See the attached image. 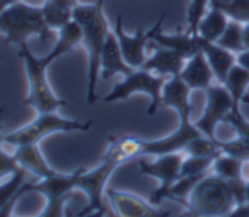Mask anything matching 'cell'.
<instances>
[{
    "mask_svg": "<svg viewBox=\"0 0 249 217\" xmlns=\"http://www.w3.org/2000/svg\"><path fill=\"white\" fill-rule=\"evenodd\" d=\"M248 162L249 161H242V159H237V158H234V156L220 152V154L215 158L213 164H212V169H213L215 175H218L224 179L241 178V176H244V168Z\"/></svg>",
    "mask_w": 249,
    "mask_h": 217,
    "instance_id": "26",
    "label": "cell"
},
{
    "mask_svg": "<svg viewBox=\"0 0 249 217\" xmlns=\"http://www.w3.org/2000/svg\"><path fill=\"white\" fill-rule=\"evenodd\" d=\"M19 57L22 59L26 69V77L29 82V94L26 99H22V104L35 108L36 113H50V111H58L60 108L67 106L65 99H60L52 89L48 82V76L46 70L53 63V60L48 55L39 59V57L33 55V52L28 48L26 43L19 45Z\"/></svg>",
    "mask_w": 249,
    "mask_h": 217,
    "instance_id": "2",
    "label": "cell"
},
{
    "mask_svg": "<svg viewBox=\"0 0 249 217\" xmlns=\"http://www.w3.org/2000/svg\"><path fill=\"white\" fill-rule=\"evenodd\" d=\"M205 93H207V106L203 110V115L195 121V125L207 137L217 138L215 132H217L218 123L225 121V117L234 110V101L227 87L220 82L217 86H210Z\"/></svg>",
    "mask_w": 249,
    "mask_h": 217,
    "instance_id": "10",
    "label": "cell"
},
{
    "mask_svg": "<svg viewBox=\"0 0 249 217\" xmlns=\"http://www.w3.org/2000/svg\"><path fill=\"white\" fill-rule=\"evenodd\" d=\"M235 202L229 188L227 179L218 175H205L191 192L186 202L188 216L218 217L229 216Z\"/></svg>",
    "mask_w": 249,
    "mask_h": 217,
    "instance_id": "4",
    "label": "cell"
},
{
    "mask_svg": "<svg viewBox=\"0 0 249 217\" xmlns=\"http://www.w3.org/2000/svg\"><path fill=\"white\" fill-rule=\"evenodd\" d=\"M227 183H229V188H231L232 197H234L235 205H237V203L248 202V198H246V192H248V179H246L244 176H241V178L227 179Z\"/></svg>",
    "mask_w": 249,
    "mask_h": 217,
    "instance_id": "35",
    "label": "cell"
},
{
    "mask_svg": "<svg viewBox=\"0 0 249 217\" xmlns=\"http://www.w3.org/2000/svg\"><path fill=\"white\" fill-rule=\"evenodd\" d=\"M218 149H220L224 154L234 156L237 159H242V161H249V147L246 145L244 140L241 138H234V140H218L217 138Z\"/></svg>",
    "mask_w": 249,
    "mask_h": 217,
    "instance_id": "33",
    "label": "cell"
},
{
    "mask_svg": "<svg viewBox=\"0 0 249 217\" xmlns=\"http://www.w3.org/2000/svg\"><path fill=\"white\" fill-rule=\"evenodd\" d=\"M242 31H244V24L239 21H229L227 28H225L224 35L218 38V43L224 48L231 50L234 53H241L244 50V41H242Z\"/></svg>",
    "mask_w": 249,
    "mask_h": 217,
    "instance_id": "29",
    "label": "cell"
},
{
    "mask_svg": "<svg viewBox=\"0 0 249 217\" xmlns=\"http://www.w3.org/2000/svg\"><path fill=\"white\" fill-rule=\"evenodd\" d=\"M79 4V0H45V4L41 7L50 28L58 31L62 26L72 21L73 9Z\"/></svg>",
    "mask_w": 249,
    "mask_h": 217,
    "instance_id": "22",
    "label": "cell"
},
{
    "mask_svg": "<svg viewBox=\"0 0 249 217\" xmlns=\"http://www.w3.org/2000/svg\"><path fill=\"white\" fill-rule=\"evenodd\" d=\"M224 86L227 87V91L231 93L232 101H234V110H241L242 101H249L246 98V91L249 87V70H246L242 65L235 63L229 72L227 79H225Z\"/></svg>",
    "mask_w": 249,
    "mask_h": 217,
    "instance_id": "25",
    "label": "cell"
},
{
    "mask_svg": "<svg viewBox=\"0 0 249 217\" xmlns=\"http://www.w3.org/2000/svg\"><path fill=\"white\" fill-rule=\"evenodd\" d=\"M104 156L114 159L118 164H124V162L132 161V159L139 158L142 154V138L132 137V135H124V137L111 138V144L107 145Z\"/></svg>",
    "mask_w": 249,
    "mask_h": 217,
    "instance_id": "21",
    "label": "cell"
},
{
    "mask_svg": "<svg viewBox=\"0 0 249 217\" xmlns=\"http://www.w3.org/2000/svg\"><path fill=\"white\" fill-rule=\"evenodd\" d=\"M0 178H5V176L12 175L14 171H18L19 168H22L18 162V159L14 158V154H7V152H2V166H0Z\"/></svg>",
    "mask_w": 249,
    "mask_h": 217,
    "instance_id": "36",
    "label": "cell"
},
{
    "mask_svg": "<svg viewBox=\"0 0 249 217\" xmlns=\"http://www.w3.org/2000/svg\"><path fill=\"white\" fill-rule=\"evenodd\" d=\"M184 152L190 156H218L222 151L218 149L217 138H210L201 134L186 145Z\"/></svg>",
    "mask_w": 249,
    "mask_h": 217,
    "instance_id": "30",
    "label": "cell"
},
{
    "mask_svg": "<svg viewBox=\"0 0 249 217\" xmlns=\"http://www.w3.org/2000/svg\"><path fill=\"white\" fill-rule=\"evenodd\" d=\"M0 29L5 41L18 46L26 43L31 36H38L41 41H48L53 31L46 22L41 5L38 7L24 2H18L0 11Z\"/></svg>",
    "mask_w": 249,
    "mask_h": 217,
    "instance_id": "3",
    "label": "cell"
},
{
    "mask_svg": "<svg viewBox=\"0 0 249 217\" xmlns=\"http://www.w3.org/2000/svg\"><path fill=\"white\" fill-rule=\"evenodd\" d=\"M107 197H109L111 203H113L118 216H123V217L169 216V214L164 212V210H159V205H156V203H152V202H147V200H143L142 197L133 195V193L109 188L107 190Z\"/></svg>",
    "mask_w": 249,
    "mask_h": 217,
    "instance_id": "13",
    "label": "cell"
},
{
    "mask_svg": "<svg viewBox=\"0 0 249 217\" xmlns=\"http://www.w3.org/2000/svg\"><path fill=\"white\" fill-rule=\"evenodd\" d=\"M92 127V121H77L65 118L58 115L56 111L50 113H39L35 121H31L26 127L19 128L16 132L4 135V142L11 145H21V144H39V140L52 134H60V132H87Z\"/></svg>",
    "mask_w": 249,
    "mask_h": 217,
    "instance_id": "6",
    "label": "cell"
},
{
    "mask_svg": "<svg viewBox=\"0 0 249 217\" xmlns=\"http://www.w3.org/2000/svg\"><path fill=\"white\" fill-rule=\"evenodd\" d=\"M242 41H244V50H249V22L244 24V31H242Z\"/></svg>",
    "mask_w": 249,
    "mask_h": 217,
    "instance_id": "39",
    "label": "cell"
},
{
    "mask_svg": "<svg viewBox=\"0 0 249 217\" xmlns=\"http://www.w3.org/2000/svg\"><path fill=\"white\" fill-rule=\"evenodd\" d=\"M135 67L128 65L124 62L123 52H121L120 41H118V36L114 33V29H111L107 33L106 43H104L103 55H101V76L104 80L111 79L116 74H123V76H128V74L135 72Z\"/></svg>",
    "mask_w": 249,
    "mask_h": 217,
    "instance_id": "16",
    "label": "cell"
},
{
    "mask_svg": "<svg viewBox=\"0 0 249 217\" xmlns=\"http://www.w3.org/2000/svg\"><path fill=\"white\" fill-rule=\"evenodd\" d=\"M179 76L191 91H207L212 86V80L215 79L213 70H212L210 63L201 50L186 60V65L181 70Z\"/></svg>",
    "mask_w": 249,
    "mask_h": 217,
    "instance_id": "19",
    "label": "cell"
},
{
    "mask_svg": "<svg viewBox=\"0 0 249 217\" xmlns=\"http://www.w3.org/2000/svg\"><path fill=\"white\" fill-rule=\"evenodd\" d=\"M166 86V77L157 76V74L150 72L145 69H137L135 72L124 76L123 80L116 84L111 89V93H107L103 98L104 103H114V101H124L130 96L140 93L147 94L150 98V104L147 108V115L154 117L156 111L162 106V89Z\"/></svg>",
    "mask_w": 249,
    "mask_h": 217,
    "instance_id": "5",
    "label": "cell"
},
{
    "mask_svg": "<svg viewBox=\"0 0 249 217\" xmlns=\"http://www.w3.org/2000/svg\"><path fill=\"white\" fill-rule=\"evenodd\" d=\"M82 43V29H80L79 22L75 19H72L70 22H67L65 26L58 29V38L55 41V46L52 48V52L48 53L50 59L55 62L56 59L67 55L72 52L75 46H79Z\"/></svg>",
    "mask_w": 249,
    "mask_h": 217,
    "instance_id": "23",
    "label": "cell"
},
{
    "mask_svg": "<svg viewBox=\"0 0 249 217\" xmlns=\"http://www.w3.org/2000/svg\"><path fill=\"white\" fill-rule=\"evenodd\" d=\"M229 21L231 19L227 18L225 12H222L217 7H210L205 12L203 18H201L196 29V35L201 36L203 39H207V41H218V38L224 35L225 28H227Z\"/></svg>",
    "mask_w": 249,
    "mask_h": 217,
    "instance_id": "24",
    "label": "cell"
},
{
    "mask_svg": "<svg viewBox=\"0 0 249 217\" xmlns=\"http://www.w3.org/2000/svg\"><path fill=\"white\" fill-rule=\"evenodd\" d=\"M28 173H29L28 169L19 168L12 175L2 178V185H0V205L7 203L28 183Z\"/></svg>",
    "mask_w": 249,
    "mask_h": 217,
    "instance_id": "27",
    "label": "cell"
},
{
    "mask_svg": "<svg viewBox=\"0 0 249 217\" xmlns=\"http://www.w3.org/2000/svg\"><path fill=\"white\" fill-rule=\"evenodd\" d=\"M201 134L203 132L195 123H191V120H179L176 130L171 132L166 137L156 138V140H142V154L156 158V156L184 151L186 145Z\"/></svg>",
    "mask_w": 249,
    "mask_h": 217,
    "instance_id": "11",
    "label": "cell"
},
{
    "mask_svg": "<svg viewBox=\"0 0 249 217\" xmlns=\"http://www.w3.org/2000/svg\"><path fill=\"white\" fill-rule=\"evenodd\" d=\"M225 121H227L229 125H232V128L235 130L237 137L241 138V140H244L246 145L249 147V121L242 117L241 110H232L231 113L225 117Z\"/></svg>",
    "mask_w": 249,
    "mask_h": 217,
    "instance_id": "34",
    "label": "cell"
},
{
    "mask_svg": "<svg viewBox=\"0 0 249 217\" xmlns=\"http://www.w3.org/2000/svg\"><path fill=\"white\" fill-rule=\"evenodd\" d=\"M84 168H77L69 175L55 173L46 178H36L35 181L26 183L28 192H36L45 195L46 207L41 210L39 216L43 217H62L65 216V203L72 197V192L77 188L80 173Z\"/></svg>",
    "mask_w": 249,
    "mask_h": 217,
    "instance_id": "7",
    "label": "cell"
},
{
    "mask_svg": "<svg viewBox=\"0 0 249 217\" xmlns=\"http://www.w3.org/2000/svg\"><path fill=\"white\" fill-rule=\"evenodd\" d=\"M229 216H234V217H249V202L244 203H237L234 205V209L231 210Z\"/></svg>",
    "mask_w": 249,
    "mask_h": 217,
    "instance_id": "37",
    "label": "cell"
},
{
    "mask_svg": "<svg viewBox=\"0 0 249 217\" xmlns=\"http://www.w3.org/2000/svg\"><path fill=\"white\" fill-rule=\"evenodd\" d=\"M210 9V0H190L186 18H188V31L196 36V29L205 12Z\"/></svg>",
    "mask_w": 249,
    "mask_h": 217,
    "instance_id": "32",
    "label": "cell"
},
{
    "mask_svg": "<svg viewBox=\"0 0 249 217\" xmlns=\"http://www.w3.org/2000/svg\"><path fill=\"white\" fill-rule=\"evenodd\" d=\"M118 162L114 159L103 156V161L99 162V166L92 169H86L80 173L79 181H77V190L86 193L87 197V205L80 210L77 216H106L104 210V192H106L107 179L111 178L114 171L118 168Z\"/></svg>",
    "mask_w": 249,
    "mask_h": 217,
    "instance_id": "8",
    "label": "cell"
},
{
    "mask_svg": "<svg viewBox=\"0 0 249 217\" xmlns=\"http://www.w3.org/2000/svg\"><path fill=\"white\" fill-rule=\"evenodd\" d=\"M220 2H227V0H220Z\"/></svg>",
    "mask_w": 249,
    "mask_h": 217,
    "instance_id": "42",
    "label": "cell"
},
{
    "mask_svg": "<svg viewBox=\"0 0 249 217\" xmlns=\"http://www.w3.org/2000/svg\"><path fill=\"white\" fill-rule=\"evenodd\" d=\"M104 2L97 0L94 4H79L73 9V19L82 29V43L87 50V103L94 104L97 99L96 84L101 74V55L107 33L111 31L104 16Z\"/></svg>",
    "mask_w": 249,
    "mask_h": 217,
    "instance_id": "1",
    "label": "cell"
},
{
    "mask_svg": "<svg viewBox=\"0 0 249 217\" xmlns=\"http://www.w3.org/2000/svg\"><path fill=\"white\" fill-rule=\"evenodd\" d=\"M114 33L118 36V41H120L121 52H123L124 62L128 65L135 67V69H142L143 63L147 62V43L152 41L154 28L149 31H143L139 29L135 35H128V33L123 31V16H118L116 24H114Z\"/></svg>",
    "mask_w": 249,
    "mask_h": 217,
    "instance_id": "12",
    "label": "cell"
},
{
    "mask_svg": "<svg viewBox=\"0 0 249 217\" xmlns=\"http://www.w3.org/2000/svg\"><path fill=\"white\" fill-rule=\"evenodd\" d=\"M246 198H248V202H249V178H248V192H246Z\"/></svg>",
    "mask_w": 249,
    "mask_h": 217,
    "instance_id": "41",
    "label": "cell"
},
{
    "mask_svg": "<svg viewBox=\"0 0 249 217\" xmlns=\"http://www.w3.org/2000/svg\"><path fill=\"white\" fill-rule=\"evenodd\" d=\"M190 93L191 89L181 79V76L169 77L162 89V106L173 108L179 117V120H191L193 104L190 101Z\"/></svg>",
    "mask_w": 249,
    "mask_h": 217,
    "instance_id": "14",
    "label": "cell"
},
{
    "mask_svg": "<svg viewBox=\"0 0 249 217\" xmlns=\"http://www.w3.org/2000/svg\"><path fill=\"white\" fill-rule=\"evenodd\" d=\"M217 156H190L184 158L183 166H181V176L191 175H207V169L212 168Z\"/></svg>",
    "mask_w": 249,
    "mask_h": 217,
    "instance_id": "31",
    "label": "cell"
},
{
    "mask_svg": "<svg viewBox=\"0 0 249 217\" xmlns=\"http://www.w3.org/2000/svg\"><path fill=\"white\" fill-rule=\"evenodd\" d=\"M18 2H21V0H0V11L5 7H11V5L18 4Z\"/></svg>",
    "mask_w": 249,
    "mask_h": 217,
    "instance_id": "40",
    "label": "cell"
},
{
    "mask_svg": "<svg viewBox=\"0 0 249 217\" xmlns=\"http://www.w3.org/2000/svg\"><path fill=\"white\" fill-rule=\"evenodd\" d=\"M210 7L220 9L232 21H239L242 24L249 22V0H227V2L210 0Z\"/></svg>",
    "mask_w": 249,
    "mask_h": 217,
    "instance_id": "28",
    "label": "cell"
},
{
    "mask_svg": "<svg viewBox=\"0 0 249 217\" xmlns=\"http://www.w3.org/2000/svg\"><path fill=\"white\" fill-rule=\"evenodd\" d=\"M237 63L249 70V50H242L241 53H237Z\"/></svg>",
    "mask_w": 249,
    "mask_h": 217,
    "instance_id": "38",
    "label": "cell"
},
{
    "mask_svg": "<svg viewBox=\"0 0 249 217\" xmlns=\"http://www.w3.org/2000/svg\"><path fill=\"white\" fill-rule=\"evenodd\" d=\"M166 18V12H162L159 18V21L154 24V35H152V43H157L160 46H166L174 52L181 53L186 59H191L195 53L200 52V45H198V38L195 35H191L190 31L186 33H174V35H167L162 29V22Z\"/></svg>",
    "mask_w": 249,
    "mask_h": 217,
    "instance_id": "15",
    "label": "cell"
},
{
    "mask_svg": "<svg viewBox=\"0 0 249 217\" xmlns=\"http://www.w3.org/2000/svg\"><path fill=\"white\" fill-rule=\"evenodd\" d=\"M14 158L24 169H28L36 178H46V176L55 175V169L48 164V161L43 156L41 149L36 142L33 144H21L16 145Z\"/></svg>",
    "mask_w": 249,
    "mask_h": 217,
    "instance_id": "20",
    "label": "cell"
},
{
    "mask_svg": "<svg viewBox=\"0 0 249 217\" xmlns=\"http://www.w3.org/2000/svg\"><path fill=\"white\" fill-rule=\"evenodd\" d=\"M183 152L184 151L156 156L154 161H147L143 158L140 159V173L145 176H150V178L159 179V188L150 197V202L156 203V205H159L162 202L166 190L181 176V166H183V161L186 158Z\"/></svg>",
    "mask_w": 249,
    "mask_h": 217,
    "instance_id": "9",
    "label": "cell"
},
{
    "mask_svg": "<svg viewBox=\"0 0 249 217\" xmlns=\"http://www.w3.org/2000/svg\"><path fill=\"white\" fill-rule=\"evenodd\" d=\"M154 53L150 59H147V62L143 63L142 69L150 70V72L157 74V76L164 77H173L179 76L181 70L186 65V57H183L181 53L174 52L166 46H160L157 43H154Z\"/></svg>",
    "mask_w": 249,
    "mask_h": 217,
    "instance_id": "17",
    "label": "cell"
},
{
    "mask_svg": "<svg viewBox=\"0 0 249 217\" xmlns=\"http://www.w3.org/2000/svg\"><path fill=\"white\" fill-rule=\"evenodd\" d=\"M196 38H198L200 50L205 53L212 70H213L217 82L224 84L229 76V72H231V69L237 63V55H235L234 52H231V50L220 46L215 41H207V39H203L198 35H196Z\"/></svg>",
    "mask_w": 249,
    "mask_h": 217,
    "instance_id": "18",
    "label": "cell"
}]
</instances>
